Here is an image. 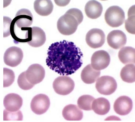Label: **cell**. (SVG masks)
<instances>
[{
	"instance_id": "cell-20",
	"label": "cell",
	"mask_w": 135,
	"mask_h": 122,
	"mask_svg": "<svg viewBox=\"0 0 135 122\" xmlns=\"http://www.w3.org/2000/svg\"><path fill=\"white\" fill-rule=\"evenodd\" d=\"M110 109V104L108 100L103 97L94 99L92 103V109L99 115H105Z\"/></svg>"
},
{
	"instance_id": "cell-15",
	"label": "cell",
	"mask_w": 135,
	"mask_h": 122,
	"mask_svg": "<svg viewBox=\"0 0 135 122\" xmlns=\"http://www.w3.org/2000/svg\"><path fill=\"white\" fill-rule=\"evenodd\" d=\"M22 105L23 99L17 94H9L4 98V107L9 111H17L19 110Z\"/></svg>"
},
{
	"instance_id": "cell-22",
	"label": "cell",
	"mask_w": 135,
	"mask_h": 122,
	"mask_svg": "<svg viewBox=\"0 0 135 122\" xmlns=\"http://www.w3.org/2000/svg\"><path fill=\"white\" fill-rule=\"evenodd\" d=\"M120 77L123 81L131 83L135 81V66L134 64H127L121 70Z\"/></svg>"
},
{
	"instance_id": "cell-19",
	"label": "cell",
	"mask_w": 135,
	"mask_h": 122,
	"mask_svg": "<svg viewBox=\"0 0 135 122\" xmlns=\"http://www.w3.org/2000/svg\"><path fill=\"white\" fill-rule=\"evenodd\" d=\"M54 5L51 1L38 0L34 3V8L36 12L41 16H47L52 12Z\"/></svg>"
},
{
	"instance_id": "cell-9",
	"label": "cell",
	"mask_w": 135,
	"mask_h": 122,
	"mask_svg": "<svg viewBox=\"0 0 135 122\" xmlns=\"http://www.w3.org/2000/svg\"><path fill=\"white\" fill-rule=\"evenodd\" d=\"M25 75L28 82L35 85L40 83L44 79L45 70L42 65L34 64L25 71Z\"/></svg>"
},
{
	"instance_id": "cell-29",
	"label": "cell",
	"mask_w": 135,
	"mask_h": 122,
	"mask_svg": "<svg viewBox=\"0 0 135 122\" xmlns=\"http://www.w3.org/2000/svg\"><path fill=\"white\" fill-rule=\"evenodd\" d=\"M12 20L8 17H4V38L9 36L11 34V25Z\"/></svg>"
},
{
	"instance_id": "cell-14",
	"label": "cell",
	"mask_w": 135,
	"mask_h": 122,
	"mask_svg": "<svg viewBox=\"0 0 135 122\" xmlns=\"http://www.w3.org/2000/svg\"><path fill=\"white\" fill-rule=\"evenodd\" d=\"M33 20L31 12L27 9L23 8L19 10L16 14L13 21L19 28L29 27L32 25Z\"/></svg>"
},
{
	"instance_id": "cell-8",
	"label": "cell",
	"mask_w": 135,
	"mask_h": 122,
	"mask_svg": "<svg viewBox=\"0 0 135 122\" xmlns=\"http://www.w3.org/2000/svg\"><path fill=\"white\" fill-rule=\"evenodd\" d=\"M50 105V101L49 97L44 94H39L32 99L31 108L34 113L41 115L47 111Z\"/></svg>"
},
{
	"instance_id": "cell-17",
	"label": "cell",
	"mask_w": 135,
	"mask_h": 122,
	"mask_svg": "<svg viewBox=\"0 0 135 122\" xmlns=\"http://www.w3.org/2000/svg\"><path fill=\"white\" fill-rule=\"evenodd\" d=\"M84 11L89 18L97 19L101 15L103 7L100 3L96 1H90L85 5Z\"/></svg>"
},
{
	"instance_id": "cell-21",
	"label": "cell",
	"mask_w": 135,
	"mask_h": 122,
	"mask_svg": "<svg viewBox=\"0 0 135 122\" xmlns=\"http://www.w3.org/2000/svg\"><path fill=\"white\" fill-rule=\"evenodd\" d=\"M118 57L122 63L134 64L135 63V49L132 47H123L119 52Z\"/></svg>"
},
{
	"instance_id": "cell-30",
	"label": "cell",
	"mask_w": 135,
	"mask_h": 122,
	"mask_svg": "<svg viewBox=\"0 0 135 122\" xmlns=\"http://www.w3.org/2000/svg\"><path fill=\"white\" fill-rule=\"evenodd\" d=\"M56 4L59 6H65L70 2V1H55Z\"/></svg>"
},
{
	"instance_id": "cell-11",
	"label": "cell",
	"mask_w": 135,
	"mask_h": 122,
	"mask_svg": "<svg viewBox=\"0 0 135 122\" xmlns=\"http://www.w3.org/2000/svg\"><path fill=\"white\" fill-rule=\"evenodd\" d=\"M110 57L109 53L104 50L96 51L91 58V65L96 70L100 71L106 68L109 65Z\"/></svg>"
},
{
	"instance_id": "cell-10",
	"label": "cell",
	"mask_w": 135,
	"mask_h": 122,
	"mask_svg": "<svg viewBox=\"0 0 135 122\" xmlns=\"http://www.w3.org/2000/svg\"><path fill=\"white\" fill-rule=\"evenodd\" d=\"M87 44L92 48H99L105 42V35L101 29L94 28L89 30L86 35Z\"/></svg>"
},
{
	"instance_id": "cell-26",
	"label": "cell",
	"mask_w": 135,
	"mask_h": 122,
	"mask_svg": "<svg viewBox=\"0 0 135 122\" xmlns=\"http://www.w3.org/2000/svg\"><path fill=\"white\" fill-rule=\"evenodd\" d=\"M17 83L19 87L23 90H28L33 87L34 85L30 83L25 75V72L21 73L17 79Z\"/></svg>"
},
{
	"instance_id": "cell-7",
	"label": "cell",
	"mask_w": 135,
	"mask_h": 122,
	"mask_svg": "<svg viewBox=\"0 0 135 122\" xmlns=\"http://www.w3.org/2000/svg\"><path fill=\"white\" fill-rule=\"evenodd\" d=\"M23 56V52L21 49L12 46L8 49L4 53V63L11 67H17L21 63Z\"/></svg>"
},
{
	"instance_id": "cell-1",
	"label": "cell",
	"mask_w": 135,
	"mask_h": 122,
	"mask_svg": "<svg viewBox=\"0 0 135 122\" xmlns=\"http://www.w3.org/2000/svg\"><path fill=\"white\" fill-rule=\"evenodd\" d=\"M83 57L82 52L73 42L62 40L49 46L46 65L61 75H69L82 66Z\"/></svg>"
},
{
	"instance_id": "cell-13",
	"label": "cell",
	"mask_w": 135,
	"mask_h": 122,
	"mask_svg": "<svg viewBox=\"0 0 135 122\" xmlns=\"http://www.w3.org/2000/svg\"><path fill=\"white\" fill-rule=\"evenodd\" d=\"M108 44L114 49L122 48L126 44L125 34L120 30H114L110 32L107 37Z\"/></svg>"
},
{
	"instance_id": "cell-4",
	"label": "cell",
	"mask_w": 135,
	"mask_h": 122,
	"mask_svg": "<svg viewBox=\"0 0 135 122\" xmlns=\"http://www.w3.org/2000/svg\"><path fill=\"white\" fill-rule=\"evenodd\" d=\"M105 19L107 23L110 26L118 27L124 22V12L120 7H110L105 12Z\"/></svg>"
},
{
	"instance_id": "cell-6",
	"label": "cell",
	"mask_w": 135,
	"mask_h": 122,
	"mask_svg": "<svg viewBox=\"0 0 135 122\" xmlns=\"http://www.w3.org/2000/svg\"><path fill=\"white\" fill-rule=\"evenodd\" d=\"M53 86L57 94L66 95L70 94L74 90L75 83L73 80L68 76H60L55 79Z\"/></svg>"
},
{
	"instance_id": "cell-25",
	"label": "cell",
	"mask_w": 135,
	"mask_h": 122,
	"mask_svg": "<svg viewBox=\"0 0 135 122\" xmlns=\"http://www.w3.org/2000/svg\"><path fill=\"white\" fill-rule=\"evenodd\" d=\"M23 116L20 111L11 112L4 110V121H22Z\"/></svg>"
},
{
	"instance_id": "cell-27",
	"label": "cell",
	"mask_w": 135,
	"mask_h": 122,
	"mask_svg": "<svg viewBox=\"0 0 135 122\" xmlns=\"http://www.w3.org/2000/svg\"><path fill=\"white\" fill-rule=\"evenodd\" d=\"M135 14L129 15V18L125 21V28L129 33L135 34Z\"/></svg>"
},
{
	"instance_id": "cell-24",
	"label": "cell",
	"mask_w": 135,
	"mask_h": 122,
	"mask_svg": "<svg viewBox=\"0 0 135 122\" xmlns=\"http://www.w3.org/2000/svg\"><path fill=\"white\" fill-rule=\"evenodd\" d=\"M4 80H3V87L6 88L10 86L13 84L15 80V74L12 70L4 68L3 69Z\"/></svg>"
},
{
	"instance_id": "cell-5",
	"label": "cell",
	"mask_w": 135,
	"mask_h": 122,
	"mask_svg": "<svg viewBox=\"0 0 135 122\" xmlns=\"http://www.w3.org/2000/svg\"><path fill=\"white\" fill-rule=\"evenodd\" d=\"M96 88L98 92L102 95H108L114 93L116 90L117 84L112 77L103 76L96 80Z\"/></svg>"
},
{
	"instance_id": "cell-18",
	"label": "cell",
	"mask_w": 135,
	"mask_h": 122,
	"mask_svg": "<svg viewBox=\"0 0 135 122\" xmlns=\"http://www.w3.org/2000/svg\"><path fill=\"white\" fill-rule=\"evenodd\" d=\"M100 74V71L94 69L90 64L83 69L81 77L83 82L86 84H93L97 80Z\"/></svg>"
},
{
	"instance_id": "cell-23",
	"label": "cell",
	"mask_w": 135,
	"mask_h": 122,
	"mask_svg": "<svg viewBox=\"0 0 135 122\" xmlns=\"http://www.w3.org/2000/svg\"><path fill=\"white\" fill-rule=\"evenodd\" d=\"M95 98L90 95H84L78 100V105L80 109L90 111L92 110V103Z\"/></svg>"
},
{
	"instance_id": "cell-12",
	"label": "cell",
	"mask_w": 135,
	"mask_h": 122,
	"mask_svg": "<svg viewBox=\"0 0 135 122\" xmlns=\"http://www.w3.org/2000/svg\"><path fill=\"white\" fill-rule=\"evenodd\" d=\"M133 107V102L131 98L127 96L119 97L115 101L114 109L116 113L125 116L131 112Z\"/></svg>"
},
{
	"instance_id": "cell-16",
	"label": "cell",
	"mask_w": 135,
	"mask_h": 122,
	"mask_svg": "<svg viewBox=\"0 0 135 122\" xmlns=\"http://www.w3.org/2000/svg\"><path fill=\"white\" fill-rule=\"evenodd\" d=\"M62 116L68 121H80L83 118V113L76 105L69 104L63 109Z\"/></svg>"
},
{
	"instance_id": "cell-2",
	"label": "cell",
	"mask_w": 135,
	"mask_h": 122,
	"mask_svg": "<svg viewBox=\"0 0 135 122\" xmlns=\"http://www.w3.org/2000/svg\"><path fill=\"white\" fill-rule=\"evenodd\" d=\"M26 30L25 39L22 42H27L30 46L38 47L44 44L46 40V36L43 29L38 27L25 28L22 29Z\"/></svg>"
},
{
	"instance_id": "cell-3",
	"label": "cell",
	"mask_w": 135,
	"mask_h": 122,
	"mask_svg": "<svg viewBox=\"0 0 135 122\" xmlns=\"http://www.w3.org/2000/svg\"><path fill=\"white\" fill-rule=\"evenodd\" d=\"M79 23L73 16L65 13L61 16L57 22V29L60 33L69 36L76 32Z\"/></svg>"
},
{
	"instance_id": "cell-28",
	"label": "cell",
	"mask_w": 135,
	"mask_h": 122,
	"mask_svg": "<svg viewBox=\"0 0 135 122\" xmlns=\"http://www.w3.org/2000/svg\"><path fill=\"white\" fill-rule=\"evenodd\" d=\"M66 13L70 14L75 17L78 21L79 24L82 22L84 17L82 11L79 9L77 8H71Z\"/></svg>"
}]
</instances>
